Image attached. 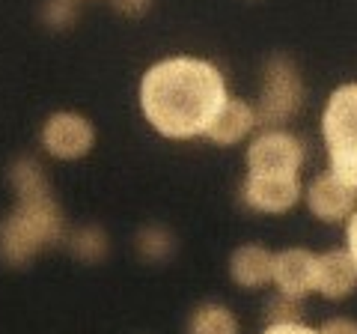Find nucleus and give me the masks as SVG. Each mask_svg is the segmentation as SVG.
<instances>
[{
    "instance_id": "obj_1",
    "label": "nucleus",
    "mask_w": 357,
    "mask_h": 334,
    "mask_svg": "<svg viewBox=\"0 0 357 334\" xmlns=\"http://www.w3.org/2000/svg\"><path fill=\"white\" fill-rule=\"evenodd\" d=\"M229 96L223 69L197 54H170L155 60L137 84L140 114L164 140L206 138Z\"/></svg>"
},
{
    "instance_id": "obj_2",
    "label": "nucleus",
    "mask_w": 357,
    "mask_h": 334,
    "mask_svg": "<svg viewBox=\"0 0 357 334\" xmlns=\"http://www.w3.org/2000/svg\"><path fill=\"white\" fill-rule=\"evenodd\" d=\"M9 182L15 191V206L0 221V263L21 269L45 248L63 242L66 218L51 191L48 173L33 155H21L9 167Z\"/></svg>"
},
{
    "instance_id": "obj_3",
    "label": "nucleus",
    "mask_w": 357,
    "mask_h": 334,
    "mask_svg": "<svg viewBox=\"0 0 357 334\" xmlns=\"http://www.w3.org/2000/svg\"><path fill=\"white\" fill-rule=\"evenodd\" d=\"M328 167L357 188V81L337 84L328 93L319 117Z\"/></svg>"
},
{
    "instance_id": "obj_4",
    "label": "nucleus",
    "mask_w": 357,
    "mask_h": 334,
    "mask_svg": "<svg viewBox=\"0 0 357 334\" xmlns=\"http://www.w3.org/2000/svg\"><path fill=\"white\" fill-rule=\"evenodd\" d=\"M304 78L295 60L286 54H274L265 60L262 78H259V96H256V117H259V129H289L301 108H304Z\"/></svg>"
},
{
    "instance_id": "obj_5",
    "label": "nucleus",
    "mask_w": 357,
    "mask_h": 334,
    "mask_svg": "<svg viewBox=\"0 0 357 334\" xmlns=\"http://www.w3.org/2000/svg\"><path fill=\"white\" fill-rule=\"evenodd\" d=\"M307 143L292 129H259L248 140L244 170L248 173H304Z\"/></svg>"
},
{
    "instance_id": "obj_6",
    "label": "nucleus",
    "mask_w": 357,
    "mask_h": 334,
    "mask_svg": "<svg viewBox=\"0 0 357 334\" xmlns=\"http://www.w3.org/2000/svg\"><path fill=\"white\" fill-rule=\"evenodd\" d=\"M304 185L301 173H244L238 200L256 215H289L304 203Z\"/></svg>"
},
{
    "instance_id": "obj_7",
    "label": "nucleus",
    "mask_w": 357,
    "mask_h": 334,
    "mask_svg": "<svg viewBox=\"0 0 357 334\" xmlns=\"http://www.w3.org/2000/svg\"><path fill=\"white\" fill-rule=\"evenodd\" d=\"M39 143L54 161H81L96 147V126L77 110H54L42 122Z\"/></svg>"
},
{
    "instance_id": "obj_8",
    "label": "nucleus",
    "mask_w": 357,
    "mask_h": 334,
    "mask_svg": "<svg viewBox=\"0 0 357 334\" xmlns=\"http://www.w3.org/2000/svg\"><path fill=\"white\" fill-rule=\"evenodd\" d=\"M304 206L319 224H340L345 227L349 218L357 212V188H351L345 180H340L331 170H319L310 176L304 185Z\"/></svg>"
},
{
    "instance_id": "obj_9",
    "label": "nucleus",
    "mask_w": 357,
    "mask_h": 334,
    "mask_svg": "<svg viewBox=\"0 0 357 334\" xmlns=\"http://www.w3.org/2000/svg\"><path fill=\"white\" fill-rule=\"evenodd\" d=\"M316 263L319 254L304 248V245L274 251V293L301 298V302L307 296H316Z\"/></svg>"
},
{
    "instance_id": "obj_10",
    "label": "nucleus",
    "mask_w": 357,
    "mask_h": 334,
    "mask_svg": "<svg viewBox=\"0 0 357 334\" xmlns=\"http://www.w3.org/2000/svg\"><path fill=\"white\" fill-rule=\"evenodd\" d=\"M357 293V260L351 251L340 245V248L319 251L316 263V296L325 302H345Z\"/></svg>"
},
{
    "instance_id": "obj_11",
    "label": "nucleus",
    "mask_w": 357,
    "mask_h": 334,
    "mask_svg": "<svg viewBox=\"0 0 357 334\" xmlns=\"http://www.w3.org/2000/svg\"><path fill=\"white\" fill-rule=\"evenodd\" d=\"M259 131V117H256V105L241 96H229L227 105L206 131V140L215 147H238V143L250 140Z\"/></svg>"
},
{
    "instance_id": "obj_12",
    "label": "nucleus",
    "mask_w": 357,
    "mask_h": 334,
    "mask_svg": "<svg viewBox=\"0 0 357 334\" xmlns=\"http://www.w3.org/2000/svg\"><path fill=\"white\" fill-rule=\"evenodd\" d=\"M229 281L241 289H262L274 277V251L259 242H241L227 263Z\"/></svg>"
},
{
    "instance_id": "obj_13",
    "label": "nucleus",
    "mask_w": 357,
    "mask_h": 334,
    "mask_svg": "<svg viewBox=\"0 0 357 334\" xmlns=\"http://www.w3.org/2000/svg\"><path fill=\"white\" fill-rule=\"evenodd\" d=\"M188 334H241V322L229 305L199 302L188 317Z\"/></svg>"
},
{
    "instance_id": "obj_14",
    "label": "nucleus",
    "mask_w": 357,
    "mask_h": 334,
    "mask_svg": "<svg viewBox=\"0 0 357 334\" xmlns=\"http://www.w3.org/2000/svg\"><path fill=\"white\" fill-rule=\"evenodd\" d=\"M178 248L176 236L167 227L161 224H146L137 230V236H134V251H137V257L143 263H164L170 260Z\"/></svg>"
},
{
    "instance_id": "obj_15",
    "label": "nucleus",
    "mask_w": 357,
    "mask_h": 334,
    "mask_svg": "<svg viewBox=\"0 0 357 334\" xmlns=\"http://www.w3.org/2000/svg\"><path fill=\"white\" fill-rule=\"evenodd\" d=\"M107 248H110L107 233L102 227H96V224L75 230L72 236H69L72 257L81 260V263H98V260H105L107 257Z\"/></svg>"
},
{
    "instance_id": "obj_16",
    "label": "nucleus",
    "mask_w": 357,
    "mask_h": 334,
    "mask_svg": "<svg viewBox=\"0 0 357 334\" xmlns=\"http://www.w3.org/2000/svg\"><path fill=\"white\" fill-rule=\"evenodd\" d=\"M289 322H304V302L274 293L265 302V326H289Z\"/></svg>"
},
{
    "instance_id": "obj_17",
    "label": "nucleus",
    "mask_w": 357,
    "mask_h": 334,
    "mask_svg": "<svg viewBox=\"0 0 357 334\" xmlns=\"http://www.w3.org/2000/svg\"><path fill=\"white\" fill-rule=\"evenodd\" d=\"M42 18H45V24L54 30L72 27L77 18V0H45Z\"/></svg>"
},
{
    "instance_id": "obj_18",
    "label": "nucleus",
    "mask_w": 357,
    "mask_h": 334,
    "mask_svg": "<svg viewBox=\"0 0 357 334\" xmlns=\"http://www.w3.org/2000/svg\"><path fill=\"white\" fill-rule=\"evenodd\" d=\"M110 6L126 18H143L155 6V0H110Z\"/></svg>"
},
{
    "instance_id": "obj_19",
    "label": "nucleus",
    "mask_w": 357,
    "mask_h": 334,
    "mask_svg": "<svg viewBox=\"0 0 357 334\" xmlns=\"http://www.w3.org/2000/svg\"><path fill=\"white\" fill-rule=\"evenodd\" d=\"M319 334H357V319L342 317V314L328 317V319L319 326Z\"/></svg>"
},
{
    "instance_id": "obj_20",
    "label": "nucleus",
    "mask_w": 357,
    "mask_h": 334,
    "mask_svg": "<svg viewBox=\"0 0 357 334\" xmlns=\"http://www.w3.org/2000/svg\"><path fill=\"white\" fill-rule=\"evenodd\" d=\"M259 334H319V328L307 326V322H289V326H265Z\"/></svg>"
},
{
    "instance_id": "obj_21",
    "label": "nucleus",
    "mask_w": 357,
    "mask_h": 334,
    "mask_svg": "<svg viewBox=\"0 0 357 334\" xmlns=\"http://www.w3.org/2000/svg\"><path fill=\"white\" fill-rule=\"evenodd\" d=\"M345 248H349L351 257L357 260V212L349 218V224H345Z\"/></svg>"
}]
</instances>
